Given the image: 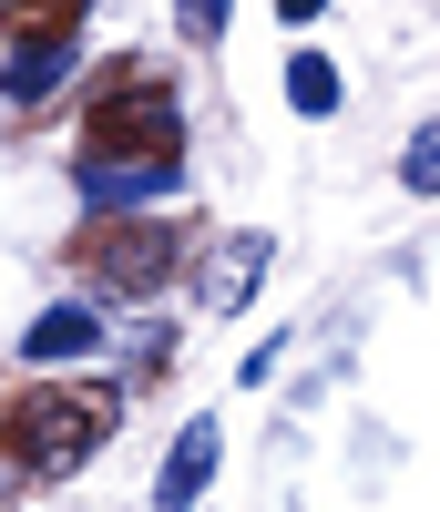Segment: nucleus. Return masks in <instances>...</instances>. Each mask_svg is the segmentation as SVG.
<instances>
[{
    "label": "nucleus",
    "mask_w": 440,
    "mask_h": 512,
    "mask_svg": "<svg viewBox=\"0 0 440 512\" xmlns=\"http://www.w3.org/2000/svg\"><path fill=\"white\" fill-rule=\"evenodd\" d=\"M113 431H123V390H103V379H31V390L0 410V451H11L31 482L82 472Z\"/></svg>",
    "instance_id": "1"
},
{
    "label": "nucleus",
    "mask_w": 440,
    "mask_h": 512,
    "mask_svg": "<svg viewBox=\"0 0 440 512\" xmlns=\"http://www.w3.org/2000/svg\"><path fill=\"white\" fill-rule=\"evenodd\" d=\"M328 11V0H277V21H318Z\"/></svg>",
    "instance_id": "13"
},
{
    "label": "nucleus",
    "mask_w": 440,
    "mask_h": 512,
    "mask_svg": "<svg viewBox=\"0 0 440 512\" xmlns=\"http://www.w3.org/2000/svg\"><path fill=\"white\" fill-rule=\"evenodd\" d=\"M11 11H21V31H72L82 0H11Z\"/></svg>",
    "instance_id": "11"
},
{
    "label": "nucleus",
    "mask_w": 440,
    "mask_h": 512,
    "mask_svg": "<svg viewBox=\"0 0 440 512\" xmlns=\"http://www.w3.org/2000/svg\"><path fill=\"white\" fill-rule=\"evenodd\" d=\"M287 103L318 123V113H338V62L328 52H287Z\"/></svg>",
    "instance_id": "9"
},
{
    "label": "nucleus",
    "mask_w": 440,
    "mask_h": 512,
    "mask_svg": "<svg viewBox=\"0 0 440 512\" xmlns=\"http://www.w3.org/2000/svg\"><path fill=\"white\" fill-rule=\"evenodd\" d=\"M226 31V0H185V41H215Z\"/></svg>",
    "instance_id": "12"
},
{
    "label": "nucleus",
    "mask_w": 440,
    "mask_h": 512,
    "mask_svg": "<svg viewBox=\"0 0 440 512\" xmlns=\"http://www.w3.org/2000/svg\"><path fill=\"white\" fill-rule=\"evenodd\" d=\"M174 256H185V236L154 226V216H113V226L82 236V267H93L113 297H154V287L174 277Z\"/></svg>",
    "instance_id": "3"
},
{
    "label": "nucleus",
    "mask_w": 440,
    "mask_h": 512,
    "mask_svg": "<svg viewBox=\"0 0 440 512\" xmlns=\"http://www.w3.org/2000/svg\"><path fill=\"white\" fill-rule=\"evenodd\" d=\"M103 349V308H82V297H62V308H41L21 328V359L31 369H62V359H93Z\"/></svg>",
    "instance_id": "4"
},
{
    "label": "nucleus",
    "mask_w": 440,
    "mask_h": 512,
    "mask_svg": "<svg viewBox=\"0 0 440 512\" xmlns=\"http://www.w3.org/2000/svg\"><path fill=\"white\" fill-rule=\"evenodd\" d=\"M267 267H277V236H226V246L205 256V308H215V318H236Z\"/></svg>",
    "instance_id": "5"
},
{
    "label": "nucleus",
    "mask_w": 440,
    "mask_h": 512,
    "mask_svg": "<svg viewBox=\"0 0 440 512\" xmlns=\"http://www.w3.org/2000/svg\"><path fill=\"white\" fill-rule=\"evenodd\" d=\"M72 185H82V205L123 216V205H144V195H174L185 164H72Z\"/></svg>",
    "instance_id": "6"
},
{
    "label": "nucleus",
    "mask_w": 440,
    "mask_h": 512,
    "mask_svg": "<svg viewBox=\"0 0 440 512\" xmlns=\"http://www.w3.org/2000/svg\"><path fill=\"white\" fill-rule=\"evenodd\" d=\"M205 482H215V420H185V431H174V451H164V482H154V492L185 512Z\"/></svg>",
    "instance_id": "8"
},
{
    "label": "nucleus",
    "mask_w": 440,
    "mask_h": 512,
    "mask_svg": "<svg viewBox=\"0 0 440 512\" xmlns=\"http://www.w3.org/2000/svg\"><path fill=\"white\" fill-rule=\"evenodd\" d=\"M400 185H410V195H430V185H440V123H420V134H410V154H400Z\"/></svg>",
    "instance_id": "10"
},
{
    "label": "nucleus",
    "mask_w": 440,
    "mask_h": 512,
    "mask_svg": "<svg viewBox=\"0 0 440 512\" xmlns=\"http://www.w3.org/2000/svg\"><path fill=\"white\" fill-rule=\"evenodd\" d=\"M82 164H185V113L154 72H123L82 123Z\"/></svg>",
    "instance_id": "2"
},
{
    "label": "nucleus",
    "mask_w": 440,
    "mask_h": 512,
    "mask_svg": "<svg viewBox=\"0 0 440 512\" xmlns=\"http://www.w3.org/2000/svg\"><path fill=\"white\" fill-rule=\"evenodd\" d=\"M62 72H72V31H21L11 62H0V93H11V103H41V93H62Z\"/></svg>",
    "instance_id": "7"
}]
</instances>
